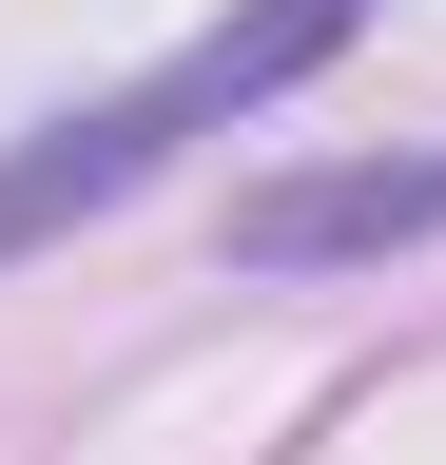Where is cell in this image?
<instances>
[{
  "label": "cell",
  "instance_id": "cell-2",
  "mask_svg": "<svg viewBox=\"0 0 446 465\" xmlns=\"http://www.w3.org/2000/svg\"><path fill=\"white\" fill-rule=\"evenodd\" d=\"M408 232H446V155H369V174H272V194H233V252H253V272L408 252Z\"/></svg>",
  "mask_w": 446,
  "mask_h": 465
},
{
  "label": "cell",
  "instance_id": "cell-1",
  "mask_svg": "<svg viewBox=\"0 0 446 465\" xmlns=\"http://www.w3.org/2000/svg\"><path fill=\"white\" fill-rule=\"evenodd\" d=\"M350 39H369V0H233V20H194L155 78L78 97V116H39V136L0 155V252H39V232H78V213H117L155 155H194L213 116H272L292 78H330Z\"/></svg>",
  "mask_w": 446,
  "mask_h": 465
}]
</instances>
